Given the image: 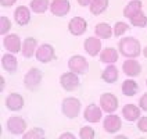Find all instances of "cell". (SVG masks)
<instances>
[{"mask_svg":"<svg viewBox=\"0 0 147 139\" xmlns=\"http://www.w3.org/2000/svg\"><path fill=\"white\" fill-rule=\"evenodd\" d=\"M118 50L119 53L122 54L123 57L128 58H136L138 56L142 54V46H140V42L132 36L128 38H123L119 41L118 45Z\"/></svg>","mask_w":147,"mask_h":139,"instance_id":"6da1fadb","label":"cell"},{"mask_svg":"<svg viewBox=\"0 0 147 139\" xmlns=\"http://www.w3.org/2000/svg\"><path fill=\"white\" fill-rule=\"evenodd\" d=\"M68 68L69 71L78 74V75H85L88 73V68H89V63L88 60L83 57V56H79V54H75L68 60Z\"/></svg>","mask_w":147,"mask_h":139,"instance_id":"7a4b0ae2","label":"cell"},{"mask_svg":"<svg viewBox=\"0 0 147 139\" xmlns=\"http://www.w3.org/2000/svg\"><path fill=\"white\" fill-rule=\"evenodd\" d=\"M81 111V102L76 98H65L63 100V113L68 118H75Z\"/></svg>","mask_w":147,"mask_h":139,"instance_id":"3957f363","label":"cell"},{"mask_svg":"<svg viewBox=\"0 0 147 139\" xmlns=\"http://www.w3.org/2000/svg\"><path fill=\"white\" fill-rule=\"evenodd\" d=\"M42 78H43V75H42V71L39 68H31L28 73L25 74L24 77V85L25 88L28 90H35L39 85H40L42 82Z\"/></svg>","mask_w":147,"mask_h":139,"instance_id":"277c9868","label":"cell"},{"mask_svg":"<svg viewBox=\"0 0 147 139\" xmlns=\"http://www.w3.org/2000/svg\"><path fill=\"white\" fill-rule=\"evenodd\" d=\"M118 104H119L118 98H117L115 95H113V93H110V92L103 93V95L100 96V107L103 108V111L107 113V114L114 113L115 110L118 108Z\"/></svg>","mask_w":147,"mask_h":139,"instance_id":"5b68a950","label":"cell"},{"mask_svg":"<svg viewBox=\"0 0 147 139\" xmlns=\"http://www.w3.org/2000/svg\"><path fill=\"white\" fill-rule=\"evenodd\" d=\"M60 83L63 86V89L67 92H74L79 88V78H78V74L72 73H64L60 77Z\"/></svg>","mask_w":147,"mask_h":139,"instance_id":"8992f818","label":"cell"},{"mask_svg":"<svg viewBox=\"0 0 147 139\" xmlns=\"http://www.w3.org/2000/svg\"><path fill=\"white\" fill-rule=\"evenodd\" d=\"M7 128L8 131L14 135H24L25 130H26V123L21 115H13V117L8 118Z\"/></svg>","mask_w":147,"mask_h":139,"instance_id":"52a82bcc","label":"cell"},{"mask_svg":"<svg viewBox=\"0 0 147 139\" xmlns=\"http://www.w3.org/2000/svg\"><path fill=\"white\" fill-rule=\"evenodd\" d=\"M103 127H104L106 132H108V134H115V132H118L119 130H121V127H122L121 117H118L117 114L110 113L107 117H104Z\"/></svg>","mask_w":147,"mask_h":139,"instance_id":"ba28073f","label":"cell"},{"mask_svg":"<svg viewBox=\"0 0 147 139\" xmlns=\"http://www.w3.org/2000/svg\"><path fill=\"white\" fill-rule=\"evenodd\" d=\"M54 58H56V52L51 45L45 43V45L39 46V49L36 50V60L40 63H50Z\"/></svg>","mask_w":147,"mask_h":139,"instance_id":"9c48e42d","label":"cell"},{"mask_svg":"<svg viewBox=\"0 0 147 139\" xmlns=\"http://www.w3.org/2000/svg\"><path fill=\"white\" fill-rule=\"evenodd\" d=\"M71 3L69 0H53L50 3V11L56 17H64L69 13Z\"/></svg>","mask_w":147,"mask_h":139,"instance_id":"30bf717a","label":"cell"},{"mask_svg":"<svg viewBox=\"0 0 147 139\" xmlns=\"http://www.w3.org/2000/svg\"><path fill=\"white\" fill-rule=\"evenodd\" d=\"M83 117H85V120L88 123L92 124L100 123L101 118H103V108L96 106V104H89L83 111Z\"/></svg>","mask_w":147,"mask_h":139,"instance_id":"8fae6325","label":"cell"},{"mask_svg":"<svg viewBox=\"0 0 147 139\" xmlns=\"http://www.w3.org/2000/svg\"><path fill=\"white\" fill-rule=\"evenodd\" d=\"M83 47L86 50V53L92 57L100 56V53H101V41H100L98 36H89L83 43Z\"/></svg>","mask_w":147,"mask_h":139,"instance_id":"7c38bea8","label":"cell"},{"mask_svg":"<svg viewBox=\"0 0 147 139\" xmlns=\"http://www.w3.org/2000/svg\"><path fill=\"white\" fill-rule=\"evenodd\" d=\"M68 29H69V32L72 33L74 36H81V35L86 32L88 22L82 17H74L72 20L69 21V24H68Z\"/></svg>","mask_w":147,"mask_h":139,"instance_id":"4fadbf2b","label":"cell"},{"mask_svg":"<svg viewBox=\"0 0 147 139\" xmlns=\"http://www.w3.org/2000/svg\"><path fill=\"white\" fill-rule=\"evenodd\" d=\"M3 43H4L6 50L10 52V53H14V54H16L18 52H22V42L20 39V36L16 35V33H10V35H7V36L4 38Z\"/></svg>","mask_w":147,"mask_h":139,"instance_id":"5bb4252c","label":"cell"},{"mask_svg":"<svg viewBox=\"0 0 147 139\" xmlns=\"http://www.w3.org/2000/svg\"><path fill=\"white\" fill-rule=\"evenodd\" d=\"M122 115L126 121L135 123L142 117V108L136 104H126L122 108Z\"/></svg>","mask_w":147,"mask_h":139,"instance_id":"9a60e30c","label":"cell"},{"mask_svg":"<svg viewBox=\"0 0 147 139\" xmlns=\"http://www.w3.org/2000/svg\"><path fill=\"white\" fill-rule=\"evenodd\" d=\"M122 70H123V73H125V75H128L129 78H133V77L140 75L142 66H140L139 61H136L135 58H128L122 64Z\"/></svg>","mask_w":147,"mask_h":139,"instance_id":"2e32d148","label":"cell"},{"mask_svg":"<svg viewBox=\"0 0 147 139\" xmlns=\"http://www.w3.org/2000/svg\"><path fill=\"white\" fill-rule=\"evenodd\" d=\"M31 8L25 7V6H18L14 11V20L18 25H26L31 21Z\"/></svg>","mask_w":147,"mask_h":139,"instance_id":"e0dca14e","label":"cell"},{"mask_svg":"<svg viewBox=\"0 0 147 139\" xmlns=\"http://www.w3.org/2000/svg\"><path fill=\"white\" fill-rule=\"evenodd\" d=\"M6 106L11 111H20L24 107V98L20 93H10L6 99Z\"/></svg>","mask_w":147,"mask_h":139,"instance_id":"ac0fdd59","label":"cell"},{"mask_svg":"<svg viewBox=\"0 0 147 139\" xmlns=\"http://www.w3.org/2000/svg\"><path fill=\"white\" fill-rule=\"evenodd\" d=\"M1 67L7 73H16L17 67H18V60L16 58V56L13 53L8 52L6 54H3V57H1Z\"/></svg>","mask_w":147,"mask_h":139,"instance_id":"d6986e66","label":"cell"},{"mask_svg":"<svg viewBox=\"0 0 147 139\" xmlns=\"http://www.w3.org/2000/svg\"><path fill=\"white\" fill-rule=\"evenodd\" d=\"M118 57H119V53L114 47H106L100 53V61L106 63V64H114L115 61L118 60Z\"/></svg>","mask_w":147,"mask_h":139,"instance_id":"ffe728a7","label":"cell"},{"mask_svg":"<svg viewBox=\"0 0 147 139\" xmlns=\"http://www.w3.org/2000/svg\"><path fill=\"white\" fill-rule=\"evenodd\" d=\"M36 45H38V42L32 36L26 38L22 42V54H24V57L31 58L33 54H36Z\"/></svg>","mask_w":147,"mask_h":139,"instance_id":"44dd1931","label":"cell"},{"mask_svg":"<svg viewBox=\"0 0 147 139\" xmlns=\"http://www.w3.org/2000/svg\"><path fill=\"white\" fill-rule=\"evenodd\" d=\"M118 78H119L118 68L115 66H113V64H110V66L101 73V79L104 82H107V83H114V82L118 81Z\"/></svg>","mask_w":147,"mask_h":139,"instance_id":"7402d4cb","label":"cell"},{"mask_svg":"<svg viewBox=\"0 0 147 139\" xmlns=\"http://www.w3.org/2000/svg\"><path fill=\"white\" fill-rule=\"evenodd\" d=\"M94 31H96V36H98L100 39H110L114 35V29L111 28V25H108L107 22L97 24Z\"/></svg>","mask_w":147,"mask_h":139,"instance_id":"603a6c76","label":"cell"},{"mask_svg":"<svg viewBox=\"0 0 147 139\" xmlns=\"http://www.w3.org/2000/svg\"><path fill=\"white\" fill-rule=\"evenodd\" d=\"M142 6H143V4H142L140 0H131V1L125 6V8H123V16L126 17V18H132L138 11L142 10Z\"/></svg>","mask_w":147,"mask_h":139,"instance_id":"cb8c5ba5","label":"cell"},{"mask_svg":"<svg viewBox=\"0 0 147 139\" xmlns=\"http://www.w3.org/2000/svg\"><path fill=\"white\" fill-rule=\"evenodd\" d=\"M89 7H90V13L93 16H100L108 7V0H92Z\"/></svg>","mask_w":147,"mask_h":139,"instance_id":"d4e9b609","label":"cell"},{"mask_svg":"<svg viewBox=\"0 0 147 139\" xmlns=\"http://www.w3.org/2000/svg\"><path fill=\"white\" fill-rule=\"evenodd\" d=\"M29 6L33 13L43 14L45 11H47V8H50V1L49 0H32Z\"/></svg>","mask_w":147,"mask_h":139,"instance_id":"484cf974","label":"cell"},{"mask_svg":"<svg viewBox=\"0 0 147 139\" xmlns=\"http://www.w3.org/2000/svg\"><path fill=\"white\" fill-rule=\"evenodd\" d=\"M129 21H131V24L133 25V26H136V28H144L147 25V16L140 10V11H138L132 18H129Z\"/></svg>","mask_w":147,"mask_h":139,"instance_id":"4316f807","label":"cell"},{"mask_svg":"<svg viewBox=\"0 0 147 139\" xmlns=\"http://www.w3.org/2000/svg\"><path fill=\"white\" fill-rule=\"evenodd\" d=\"M138 89H139V86H138L136 81H133V79H126V81H123L122 93L125 96H133V95L138 92Z\"/></svg>","mask_w":147,"mask_h":139,"instance_id":"83f0119b","label":"cell"},{"mask_svg":"<svg viewBox=\"0 0 147 139\" xmlns=\"http://www.w3.org/2000/svg\"><path fill=\"white\" fill-rule=\"evenodd\" d=\"M45 136V131L42 128H32L24 134V139H42Z\"/></svg>","mask_w":147,"mask_h":139,"instance_id":"f1b7e54d","label":"cell"},{"mask_svg":"<svg viewBox=\"0 0 147 139\" xmlns=\"http://www.w3.org/2000/svg\"><path fill=\"white\" fill-rule=\"evenodd\" d=\"M128 29H129V25L126 24V22L118 21V22H115V25H114V36H122Z\"/></svg>","mask_w":147,"mask_h":139,"instance_id":"f546056e","label":"cell"},{"mask_svg":"<svg viewBox=\"0 0 147 139\" xmlns=\"http://www.w3.org/2000/svg\"><path fill=\"white\" fill-rule=\"evenodd\" d=\"M10 29H11V21L6 16H1V18H0V33L6 35V33H8Z\"/></svg>","mask_w":147,"mask_h":139,"instance_id":"4dcf8cb0","label":"cell"},{"mask_svg":"<svg viewBox=\"0 0 147 139\" xmlns=\"http://www.w3.org/2000/svg\"><path fill=\"white\" fill-rule=\"evenodd\" d=\"M79 136L82 139H93L94 138V130L90 128V127H82L81 132H79Z\"/></svg>","mask_w":147,"mask_h":139,"instance_id":"1f68e13d","label":"cell"},{"mask_svg":"<svg viewBox=\"0 0 147 139\" xmlns=\"http://www.w3.org/2000/svg\"><path fill=\"white\" fill-rule=\"evenodd\" d=\"M138 128L140 132L147 134V117H140L138 120Z\"/></svg>","mask_w":147,"mask_h":139,"instance_id":"d6a6232c","label":"cell"},{"mask_svg":"<svg viewBox=\"0 0 147 139\" xmlns=\"http://www.w3.org/2000/svg\"><path fill=\"white\" fill-rule=\"evenodd\" d=\"M139 107L143 111H147V93H144L139 100Z\"/></svg>","mask_w":147,"mask_h":139,"instance_id":"836d02e7","label":"cell"},{"mask_svg":"<svg viewBox=\"0 0 147 139\" xmlns=\"http://www.w3.org/2000/svg\"><path fill=\"white\" fill-rule=\"evenodd\" d=\"M16 1L17 0H0V6H1V7L8 8V7H11V6H14Z\"/></svg>","mask_w":147,"mask_h":139,"instance_id":"e575fe53","label":"cell"},{"mask_svg":"<svg viewBox=\"0 0 147 139\" xmlns=\"http://www.w3.org/2000/svg\"><path fill=\"white\" fill-rule=\"evenodd\" d=\"M60 138L64 139V138H69V139H74L75 138V135L71 134V132H65V134H63V135H60Z\"/></svg>","mask_w":147,"mask_h":139,"instance_id":"d590c367","label":"cell"},{"mask_svg":"<svg viewBox=\"0 0 147 139\" xmlns=\"http://www.w3.org/2000/svg\"><path fill=\"white\" fill-rule=\"evenodd\" d=\"M79 4H81L82 7H85V6H90V3H92V0H76Z\"/></svg>","mask_w":147,"mask_h":139,"instance_id":"8d00e7d4","label":"cell"},{"mask_svg":"<svg viewBox=\"0 0 147 139\" xmlns=\"http://www.w3.org/2000/svg\"><path fill=\"white\" fill-rule=\"evenodd\" d=\"M4 83H6L4 78H3V77H0V92H3V89H4V86H6Z\"/></svg>","mask_w":147,"mask_h":139,"instance_id":"74e56055","label":"cell"},{"mask_svg":"<svg viewBox=\"0 0 147 139\" xmlns=\"http://www.w3.org/2000/svg\"><path fill=\"white\" fill-rule=\"evenodd\" d=\"M142 53H143V56H144V57L147 58V46H146V47H144L143 50H142Z\"/></svg>","mask_w":147,"mask_h":139,"instance_id":"f35d334b","label":"cell"},{"mask_svg":"<svg viewBox=\"0 0 147 139\" xmlns=\"http://www.w3.org/2000/svg\"><path fill=\"white\" fill-rule=\"evenodd\" d=\"M146 83H147V81H146Z\"/></svg>","mask_w":147,"mask_h":139,"instance_id":"ab89813d","label":"cell"}]
</instances>
